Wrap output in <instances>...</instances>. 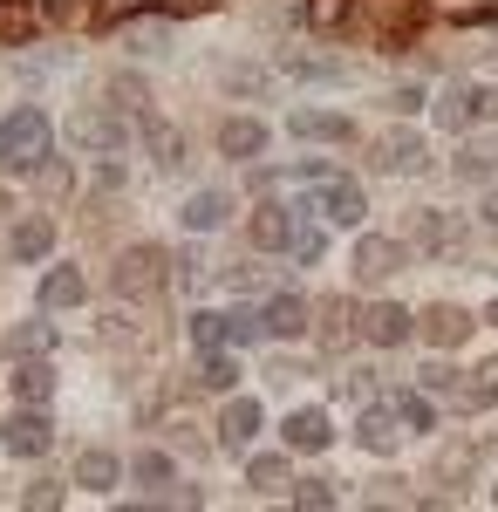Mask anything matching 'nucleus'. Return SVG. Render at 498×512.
I'll use <instances>...</instances> for the list:
<instances>
[{
  "mask_svg": "<svg viewBox=\"0 0 498 512\" xmlns=\"http://www.w3.org/2000/svg\"><path fill=\"white\" fill-rule=\"evenodd\" d=\"M130 478H137V485H144V492H151V499H164V485H171V478H178V465H171V458H164V451H144V458H137V465H130Z\"/></svg>",
  "mask_w": 498,
  "mask_h": 512,
  "instance_id": "24",
  "label": "nucleus"
},
{
  "mask_svg": "<svg viewBox=\"0 0 498 512\" xmlns=\"http://www.w3.org/2000/svg\"><path fill=\"white\" fill-rule=\"evenodd\" d=\"M423 335H430L437 349H458L464 335H471V315H464V308H430V315H423Z\"/></svg>",
  "mask_w": 498,
  "mask_h": 512,
  "instance_id": "18",
  "label": "nucleus"
},
{
  "mask_svg": "<svg viewBox=\"0 0 498 512\" xmlns=\"http://www.w3.org/2000/svg\"><path fill=\"white\" fill-rule=\"evenodd\" d=\"M253 335H260V315H226V308L192 315V342L198 349H232V342H253Z\"/></svg>",
  "mask_w": 498,
  "mask_h": 512,
  "instance_id": "4",
  "label": "nucleus"
},
{
  "mask_svg": "<svg viewBox=\"0 0 498 512\" xmlns=\"http://www.w3.org/2000/svg\"><path fill=\"white\" fill-rule=\"evenodd\" d=\"M458 396L471 403V410H485V403H498V362H492V369H478L471 383H458Z\"/></svg>",
  "mask_w": 498,
  "mask_h": 512,
  "instance_id": "31",
  "label": "nucleus"
},
{
  "mask_svg": "<svg viewBox=\"0 0 498 512\" xmlns=\"http://www.w3.org/2000/svg\"><path fill=\"white\" fill-rule=\"evenodd\" d=\"M246 478H253V485H280V478H287V458H253Z\"/></svg>",
  "mask_w": 498,
  "mask_h": 512,
  "instance_id": "36",
  "label": "nucleus"
},
{
  "mask_svg": "<svg viewBox=\"0 0 498 512\" xmlns=\"http://www.w3.org/2000/svg\"><path fill=\"white\" fill-rule=\"evenodd\" d=\"M130 14H144V0H103V21H110V28L130 21Z\"/></svg>",
  "mask_w": 498,
  "mask_h": 512,
  "instance_id": "39",
  "label": "nucleus"
},
{
  "mask_svg": "<svg viewBox=\"0 0 498 512\" xmlns=\"http://www.w3.org/2000/svg\"><path fill=\"white\" fill-rule=\"evenodd\" d=\"M253 239H260L267 253L294 246V212H287V205H260V219H253Z\"/></svg>",
  "mask_w": 498,
  "mask_h": 512,
  "instance_id": "19",
  "label": "nucleus"
},
{
  "mask_svg": "<svg viewBox=\"0 0 498 512\" xmlns=\"http://www.w3.org/2000/svg\"><path fill=\"white\" fill-rule=\"evenodd\" d=\"M389 403H396V417H403L410 431H430V424H437V410H430V396H423V390H396Z\"/></svg>",
  "mask_w": 498,
  "mask_h": 512,
  "instance_id": "27",
  "label": "nucleus"
},
{
  "mask_svg": "<svg viewBox=\"0 0 498 512\" xmlns=\"http://www.w3.org/2000/svg\"><path fill=\"white\" fill-rule=\"evenodd\" d=\"M423 390H458V369H444V362H430V369H423Z\"/></svg>",
  "mask_w": 498,
  "mask_h": 512,
  "instance_id": "38",
  "label": "nucleus"
},
{
  "mask_svg": "<svg viewBox=\"0 0 498 512\" xmlns=\"http://www.w3.org/2000/svg\"><path fill=\"white\" fill-rule=\"evenodd\" d=\"M430 117L444 123V130H458V123H492L498 117V82H458V89H444V103H437Z\"/></svg>",
  "mask_w": 498,
  "mask_h": 512,
  "instance_id": "2",
  "label": "nucleus"
},
{
  "mask_svg": "<svg viewBox=\"0 0 498 512\" xmlns=\"http://www.w3.org/2000/svg\"><path fill=\"white\" fill-rule=\"evenodd\" d=\"M328 437H335L328 410H294L287 417V451H328Z\"/></svg>",
  "mask_w": 498,
  "mask_h": 512,
  "instance_id": "11",
  "label": "nucleus"
},
{
  "mask_svg": "<svg viewBox=\"0 0 498 512\" xmlns=\"http://www.w3.org/2000/svg\"><path fill=\"white\" fill-rule=\"evenodd\" d=\"M451 171H458L464 185H478V178H492V171H498V144H492V137H485V144H464Z\"/></svg>",
  "mask_w": 498,
  "mask_h": 512,
  "instance_id": "23",
  "label": "nucleus"
},
{
  "mask_svg": "<svg viewBox=\"0 0 498 512\" xmlns=\"http://www.w3.org/2000/svg\"><path fill=\"white\" fill-rule=\"evenodd\" d=\"M260 335H273V342L307 335V301H301V294H273L267 308H260Z\"/></svg>",
  "mask_w": 498,
  "mask_h": 512,
  "instance_id": "6",
  "label": "nucleus"
},
{
  "mask_svg": "<svg viewBox=\"0 0 498 512\" xmlns=\"http://www.w3.org/2000/svg\"><path fill=\"white\" fill-rule=\"evenodd\" d=\"M485 321H498V301H492V315H485Z\"/></svg>",
  "mask_w": 498,
  "mask_h": 512,
  "instance_id": "41",
  "label": "nucleus"
},
{
  "mask_svg": "<svg viewBox=\"0 0 498 512\" xmlns=\"http://www.w3.org/2000/svg\"><path fill=\"white\" fill-rule=\"evenodd\" d=\"M307 212H328V226H362V212H369V205H362V185H348V178L328 171V178L307 192Z\"/></svg>",
  "mask_w": 498,
  "mask_h": 512,
  "instance_id": "3",
  "label": "nucleus"
},
{
  "mask_svg": "<svg viewBox=\"0 0 498 512\" xmlns=\"http://www.w3.org/2000/svg\"><path fill=\"white\" fill-rule=\"evenodd\" d=\"M396 424H403V417H396V403H369V410H362V424H355V444H362V451H396Z\"/></svg>",
  "mask_w": 498,
  "mask_h": 512,
  "instance_id": "8",
  "label": "nucleus"
},
{
  "mask_svg": "<svg viewBox=\"0 0 498 512\" xmlns=\"http://www.w3.org/2000/svg\"><path fill=\"white\" fill-rule=\"evenodd\" d=\"M130 130H123V117H96V110H82L76 117V144H89V151H116Z\"/></svg>",
  "mask_w": 498,
  "mask_h": 512,
  "instance_id": "17",
  "label": "nucleus"
},
{
  "mask_svg": "<svg viewBox=\"0 0 498 512\" xmlns=\"http://www.w3.org/2000/svg\"><path fill=\"white\" fill-rule=\"evenodd\" d=\"M294 137H321V144H348L355 123L348 117H321V110H294Z\"/></svg>",
  "mask_w": 498,
  "mask_h": 512,
  "instance_id": "20",
  "label": "nucleus"
},
{
  "mask_svg": "<svg viewBox=\"0 0 498 512\" xmlns=\"http://www.w3.org/2000/svg\"><path fill=\"white\" fill-rule=\"evenodd\" d=\"M294 506H335V485L328 478H301L294 485Z\"/></svg>",
  "mask_w": 498,
  "mask_h": 512,
  "instance_id": "33",
  "label": "nucleus"
},
{
  "mask_svg": "<svg viewBox=\"0 0 498 512\" xmlns=\"http://www.w3.org/2000/svg\"><path fill=\"white\" fill-rule=\"evenodd\" d=\"M35 28H41V7H35V0H0V48L35 41Z\"/></svg>",
  "mask_w": 498,
  "mask_h": 512,
  "instance_id": "12",
  "label": "nucleus"
},
{
  "mask_svg": "<svg viewBox=\"0 0 498 512\" xmlns=\"http://www.w3.org/2000/svg\"><path fill=\"white\" fill-rule=\"evenodd\" d=\"M48 144H55V130H48L41 110H14V117H0V171H41Z\"/></svg>",
  "mask_w": 498,
  "mask_h": 512,
  "instance_id": "1",
  "label": "nucleus"
},
{
  "mask_svg": "<svg viewBox=\"0 0 498 512\" xmlns=\"http://www.w3.org/2000/svg\"><path fill=\"white\" fill-rule=\"evenodd\" d=\"M48 246H55V226H48V219L14 226V260H48Z\"/></svg>",
  "mask_w": 498,
  "mask_h": 512,
  "instance_id": "25",
  "label": "nucleus"
},
{
  "mask_svg": "<svg viewBox=\"0 0 498 512\" xmlns=\"http://www.w3.org/2000/svg\"><path fill=\"white\" fill-rule=\"evenodd\" d=\"M348 301H328V308H321V342H328V349H342L348 342Z\"/></svg>",
  "mask_w": 498,
  "mask_h": 512,
  "instance_id": "32",
  "label": "nucleus"
},
{
  "mask_svg": "<svg viewBox=\"0 0 498 512\" xmlns=\"http://www.w3.org/2000/svg\"><path fill=\"white\" fill-rule=\"evenodd\" d=\"M82 294H89V280H82L76 267H48V274H41V308H76Z\"/></svg>",
  "mask_w": 498,
  "mask_h": 512,
  "instance_id": "16",
  "label": "nucleus"
},
{
  "mask_svg": "<svg viewBox=\"0 0 498 512\" xmlns=\"http://www.w3.org/2000/svg\"><path fill=\"white\" fill-rule=\"evenodd\" d=\"M226 219H232V192H192L185 198V226L192 233H219Z\"/></svg>",
  "mask_w": 498,
  "mask_h": 512,
  "instance_id": "13",
  "label": "nucleus"
},
{
  "mask_svg": "<svg viewBox=\"0 0 498 512\" xmlns=\"http://www.w3.org/2000/svg\"><path fill=\"white\" fill-rule=\"evenodd\" d=\"M342 14H348V0H307V21H314V28H335Z\"/></svg>",
  "mask_w": 498,
  "mask_h": 512,
  "instance_id": "35",
  "label": "nucleus"
},
{
  "mask_svg": "<svg viewBox=\"0 0 498 512\" xmlns=\"http://www.w3.org/2000/svg\"><path fill=\"white\" fill-rule=\"evenodd\" d=\"M328 253V233H314V226H294V260H321Z\"/></svg>",
  "mask_w": 498,
  "mask_h": 512,
  "instance_id": "34",
  "label": "nucleus"
},
{
  "mask_svg": "<svg viewBox=\"0 0 498 512\" xmlns=\"http://www.w3.org/2000/svg\"><path fill=\"white\" fill-rule=\"evenodd\" d=\"M485 226H498V192H492V198H485Z\"/></svg>",
  "mask_w": 498,
  "mask_h": 512,
  "instance_id": "40",
  "label": "nucleus"
},
{
  "mask_svg": "<svg viewBox=\"0 0 498 512\" xmlns=\"http://www.w3.org/2000/svg\"><path fill=\"white\" fill-rule=\"evenodd\" d=\"M116 478H123V465H116L110 451H82L76 458V485H89V492H110Z\"/></svg>",
  "mask_w": 498,
  "mask_h": 512,
  "instance_id": "21",
  "label": "nucleus"
},
{
  "mask_svg": "<svg viewBox=\"0 0 498 512\" xmlns=\"http://www.w3.org/2000/svg\"><path fill=\"white\" fill-rule=\"evenodd\" d=\"M198 383H205V390H232V383H239V362H232L226 349H205V376H198Z\"/></svg>",
  "mask_w": 498,
  "mask_h": 512,
  "instance_id": "30",
  "label": "nucleus"
},
{
  "mask_svg": "<svg viewBox=\"0 0 498 512\" xmlns=\"http://www.w3.org/2000/svg\"><path fill=\"white\" fill-rule=\"evenodd\" d=\"M164 287V253H151V246H144V253H123V267H116V294H144V287Z\"/></svg>",
  "mask_w": 498,
  "mask_h": 512,
  "instance_id": "10",
  "label": "nucleus"
},
{
  "mask_svg": "<svg viewBox=\"0 0 498 512\" xmlns=\"http://www.w3.org/2000/svg\"><path fill=\"white\" fill-rule=\"evenodd\" d=\"M417 239H423V246H430V253H451V246H458V226H451L444 212H423Z\"/></svg>",
  "mask_w": 498,
  "mask_h": 512,
  "instance_id": "29",
  "label": "nucleus"
},
{
  "mask_svg": "<svg viewBox=\"0 0 498 512\" xmlns=\"http://www.w3.org/2000/svg\"><path fill=\"white\" fill-rule=\"evenodd\" d=\"M219 151H226V158H260V151H267V123H246V117L219 123Z\"/></svg>",
  "mask_w": 498,
  "mask_h": 512,
  "instance_id": "15",
  "label": "nucleus"
},
{
  "mask_svg": "<svg viewBox=\"0 0 498 512\" xmlns=\"http://www.w3.org/2000/svg\"><path fill=\"white\" fill-rule=\"evenodd\" d=\"M35 349H55V328H48V321H28V328H14V335L0 342V355H35Z\"/></svg>",
  "mask_w": 498,
  "mask_h": 512,
  "instance_id": "26",
  "label": "nucleus"
},
{
  "mask_svg": "<svg viewBox=\"0 0 498 512\" xmlns=\"http://www.w3.org/2000/svg\"><path fill=\"white\" fill-rule=\"evenodd\" d=\"M253 431H260V403H253V396H232L226 417H219V444H226V451H246Z\"/></svg>",
  "mask_w": 498,
  "mask_h": 512,
  "instance_id": "9",
  "label": "nucleus"
},
{
  "mask_svg": "<svg viewBox=\"0 0 498 512\" xmlns=\"http://www.w3.org/2000/svg\"><path fill=\"white\" fill-rule=\"evenodd\" d=\"M396 267H403V246H396V239H362V246H355V274L362 280H389Z\"/></svg>",
  "mask_w": 498,
  "mask_h": 512,
  "instance_id": "14",
  "label": "nucleus"
},
{
  "mask_svg": "<svg viewBox=\"0 0 498 512\" xmlns=\"http://www.w3.org/2000/svg\"><path fill=\"white\" fill-rule=\"evenodd\" d=\"M383 164H389V171H423V164H430V151H423V137L396 130V137H383Z\"/></svg>",
  "mask_w": 498,
  "mask_h": 512,
  "instance_id": "22",
  "label": "nucleus"
},
{
  "mask_svg": "<svg viewBox=\"0 0 498 512\" xmlns=\"http://www.w3.org/2000/svg\"><path fill=\"white\" fill-rule=\"evenodd\" d=\"M48 390H55L48 362H28V369H14V396H21V403H48Z\"/></svg>",
  "mask_w": 498,
  "mask_h": 512,
  "instance_id": "28",
  "label": "nucleus"
},
{
  "mask_svg": "<svg viewBox=\"0 0 498 512\" xmlns=\"http://www.w3.org/2000/svg\"><path fill=\"white\" fill-rule=\"evenodd\" d=\"M410 328H417V321H410V308H396V301H383V308H369V315H362V335H369L376 349L410 342Z\"/></svg>",
  "mask_w": 498,
  "mask_h": 512,
  "instance_id": "7",
  "label": "nucleus"
},
{
  "mask_svg": "<svg viewBox=\"0 0 498 512\" xmlns=\"http://www.w3.org/2000/svg\"><path fill=\"white\" fill-rule=\"evenodd\" d=\"M130 48H137V55H164V48H171V28H137Z\"/></svg>",
  "mask_w": 498,
  "mask_h": 512,
  "instance_id": "37",
  "label": "nucleus"
},
{
  "mask_svg": "<svg viewBox=\"0 0 498 512\" xmlns=\"http://www.w3.org/2000/svg\"><path fill=\"white\" fill-rule=\"evenodd\" d=\"M48 417H41V403H28V410H14V417H7V431H0V444H7V451H14V458H41V451H48Z\"/></svg>",
  "mask_w": 498,
  "mask_h": 512,
  "instance_id": "5",
  "label": "nucleus"
}]
</instances>
